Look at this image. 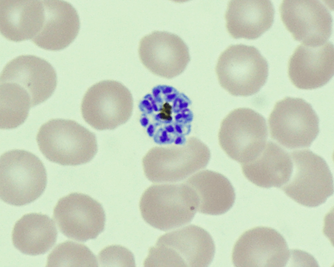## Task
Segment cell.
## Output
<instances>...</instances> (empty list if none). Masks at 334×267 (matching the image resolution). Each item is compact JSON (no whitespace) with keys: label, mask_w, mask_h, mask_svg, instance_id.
Returning a JSON list of instances; mask_svg holds the SVG:
<instances>
[{"label":"cell","mask_w":334,"mask_h":267,"mask_svg":"<svg viewBox=\"0 0 334 267\" xmlns=\"http://www.w3.org/2000/svg\"><path fill=\"white\" fill-rule=\"evenodd\" d=\"M191 105L190 100L174 87L158 85L140 102V123L156 144H182L191 131Z\"/></svg>","instance_id":"1"},{"label":"cell","mask_w":334,"mask_h":267,"mask_svg":"<svg viewBox=\"0 0 334 267\" xmlns=\"http://www.w3.org/2000/svg\"><path fill=\"white\" fill-rule=\"evenodd\" d=\"M36 139L47 159L63 166L87 163L97 151L95 134L70 119L49 120L40 127Z\"/></svg>","instance_id":"2"},{"label":"cell","mask_w":334,"mask_h":267,"mask_svg":"<svg viewBox=\"0 0 334 267\" xmlns=\"http://www.w3.org/2000/svg\"><path fill=\"white\" fill-rule=\"evenodd\" d=\"M215 246L210 234L190 225L160 236L150 249L145 267H207L213 258Z\"/></svg>","instance_id":"3"},{"label":"cell","mask_w":334,"mask_h":267,"mask_svg":"<svg viewBox=\"0 0 334 267\" xmlns=\"http://www.w3.org/2000/svg\"><path fill=\"white\" fill-rule=\"evenodd\" d=\"M210 157L208 147L198 138L190 137L181 145L152 148L143 157L142 166L151 182L175 183L205 168Z\"/></svg>","instance_id":"4"},{"label":"cell","mask_w":334,"mask_h":267,"mask_svg":"<svg viewBox=\"0 0 334 267\" xmlns=\"http://www.w3.org/2000/svg\"><path fill=\"white\" fill-rule=\"evenodd\" d=\"M47 174L41 161L24 150H14L0 159V197L4 202L20 206L37 199L44 191Z\"/></svg>","instance_id":"5"},{"label":"cell","mask_w":334,"mask_h":267,"mask_svg":"<svg viewBox=\"0 0 334 267\" xmlns=\"http://www.w3.org/2000/svg\"><path fill=\"white\" fill-rule=\"evenodd\" d=\"M215 70L224 89L233 96L247 97L257 93L265 84L268 66L255 47L236 44L221 53Z\"/></svg>","instance_id":"6"},{"label":"cell","mask_w":334,"mask_h":267,"mask_svg":"<svg viewBox=\"0 0 334 267\" xmlns=\"http://www.w3.org/2000/svg\"><path fill=\"white\" fill-rule=\"evenodd\" d=\"M140 209L146 222L164 231L189 223L197 211L191 189L185 182L150 186L141 196Z\"/></svg>","instance_id":"7"},{"label":"cell","mask_w":334,"mask_h":267,"mask_svg":"<svg viewBox=\"0 0 334 267\" xmlns=\"http://www.w3.org/2000/svg\"><path fill=\"white\" fill-rule=\"evenodd\" d=\"M290 154L293 170L281 189L302 205L315 207L324 203L334 192L333 175L326 161L309 150Z\"/></svg>","instance_id":"8"},{"label":"cell","mask_w":334,"mask_h":267,"mask_svg":"<svg viewBox=\"0 0 334 267\" xmlns=\"http://www.w3.org/2000/svg\"><path fill=\"white\" fill-rule=\"evenodd\" d=\"M267 136L266 121L262 115L248 108H239L221 122L218 140L224 151L242 165L257 157Z\"/></svg>","instance_id":"9"},{"label":"cell","mask_w":334,"mask_h":267,"mask_svg":"<svg viewBox=\"0 0 334 267\" xmlns=\"http://www.w3.org/2000/svg\"><path fill=\"white\" fill-rule=\"evenodd\" d=\"M268 123L271 138L289 149L308 148L319 133V119L311 105L301 98L277 101Z\"/></svg>","instance_id":"10"},{"label":"cell","mask_w":334,"mask_h":267,"mask_svg":"<svg viewBox=\"0 0 334 267\" xmlns=\"http://www.w3.org/2000/svg\"><path fill=\"white\" fill-rule=\"evenodd\" d=\"M133 100L129 90L119 82L105 80L90 87L81 110L85 121L98 130H113L131 116Z\"/></svg>","instance_id":"11"},{"label":"cell","mask_w":334,"mask_h":267,"mask_svg":"<svg viewBox=\"0 0 334 267\" xmlns=\"http://www.w3.org/2000/svg\"><path fill=\"white\" fill-rule=\"evenodd\" d=\"M53 217L62 234L81 242L96 238L103 231L105 221L101 204L79 193L60 198L54 208Z\"/></svg>","instance_id":"12"},{"label":"cell","mask_w":334,"mask_h":267,"mask_svg":"<svg viewBox=\"0 0 334 267\" xmlns=\"http://www.w3.org/2000/svg\"><path fill=\"white\" fill-rule=\"evenodd\" d=\"M281 19L294 39L307 45L325 43L332 31L333 19L318 0H286L280 7Z\"/></svg>","instance_id":"13"},{"label":"cell","mask_w":334,"mask_h":267,"mask_svg":"<svg viewBox=\"0 0 334 267\" xmlns=\"http://www.w3.org/2000/svg\"><path fill=\"white\" fill-rule=\"evenodd\" d=\"M290 251L284 237L276 230L257 227L244 232L232 253L235 267H284Z\"/></svg>","instance_id":"14"},{"label":"cell","mask_w":334,"mask_h":267,"mask_svg":"<svg viewBox=\"0 0 334 267\" xmlns=\"http://www.w3.org/2000/svg\"><path fill=\"white\" fill-rule=\"evenodd\" d=\"M140 60L153 74L172 79L182 73L190 60L189 49L178 35L155 31L141 38L139 47Z\"/></svg>","instance_id":"15"},{"label":"cell","mask_w":334,"mask_h":267,"mask_svg":"<svg viewBox=\"0 0 334 267\" xmlns=\"http://www.w3.org/2000/svg\"><path fill=\"white\" fill-rule=\"evenodd\" d=\"M334 46L329 41L318 45H299L288 61L289 78L296 87L314 89L326 84L334 69Z\"/></svg>","instance_id":"16"},{"label":"cell","mask_w":334,"mask_h":267,"mask_svg":"<svg viewBox=\"0 0 334 267\" xmlns=\"http://www.w3.org/2000/svg\"><path fill=\"white\" fill-rule=\"evenodd\" d=\"M16 83L29 94L32 107L46 100L57 84L55 71L46 60L32 55L18 56L9 61L0 75V83Z\"/></svg>","instance_id":"17"},{"label":"cell","mask_w":334,"mask_h":267,"mask_svg":"<svg viewBox=\"0 0 334 267\" xmlns=\"http://www.w3.org/2000/svg\"><path fill=\"white\" fill-rule=\"evenodd\" d=\"M44 20L39 33L32 41L46 50H59L68 47L77 36L80 20L75 8L69 2L42 0Z\"/></svg>","instance_id":"18"},{"label":"cell","mask_w":334,"mask_h":267,"mask_svg":"<svg viewBox=\"0 0 334 267\" xmlns=\"http://www.w3.org/2000/svg\"><path fill=\"white\" fill-rule=\"evenodd\" d=\"M225 17L227 31L233 38L254 40L271 27L274 9L270 0H231Z\"/></svg>","instance_id":"19"},{"label":"cell","mask_w":334,"mask_h":267,"mask_svg":"<svg viewBox=\"0 0 334 267\" xmlns=\"http://www.w3.org/2000/svg\"><path fill=\"white\" fill-rule=\"evenodd\" d=\"M44 20L42 0L0 1V31L9 40L33 39L40 32Z\"/></svg>","instance_id":"20"},{"label":"cell","mask_w":334,"mask_h":267,"mask_svg":"<svg viewBox=\"0 0 334 267\" xmlns=\"http://www.w3.org/2000/svg\"><path fill=\"white\" fill-rule=\"evenodd\" d=\"M190 187L196 210L200 213L219 215L233 205V186L223 175L210 170L200 171L184 182Z\"/></svg>","instance_id":"21"},{"label":"cell","mask_w":334,"mask_h":267,"mask_svg":"<svg viewBox=\"0 0 334 267\" xmlns=\"http://www.w3.org/2000/svg\"><path fill=\"white\" fill-rule=\"evenodd\" d=\"M241 167L249 181L266 188H281L289 181L293 170L290 154L271 141H266L257 157Z\"/></svg>","instance_id":"22"},{"label":"cell","mask_w":334,"mask_h":267,"mask_svg":"<svg viewBox=\"0 0 334 267\" xmlns=\"http://www.w3.org/2000/svg\"><path fill=\"white\" fill-rule=\"evenodd\" d=\"M57 231L53 221L47 215L29 213L23 215L14 226L13 244L23 254H43L55 244Z\"/></svg>","instance_id":"23"},{"label":"cell","mask_w":334,"mask_h":267,"mask_svg":"<svg viewBox=\"0 0 334 267\" xmlns=\"http://www.w3.org/2000/svg\"><path fill=\"white\" fill-rule=\"evenodd\" d=\"M0 128L11 129L21 125L28 117L32 105L28 92L11 82L0 84Z\"/></svg>","instance_id":"24"},{"label":"cell","mask_w":334,"mask_h":267,"mask_svg":"<svg viewBox=\"0 0 334 267\" xmlns=\"http://www.w3.org/2000/svg\"><path fill=\"white\" fill-rule=\"evenodd\" d=\"M96 257L85 245L67 241L49 254L47 267H97Z\"/></svg>","instance_id":"25"},{"label":"cell","mask_w":334,"mask_h":267,"mask_svg":"<svg viewBox=\"0 0 334 267\" xmlns=\"http://www.w3.org/2000/svg\"><path fill=\"white\" fill-rule=\"evenodd\" d=\"M101 266H135L132 253L120 246H110L102 250L98 255Z\"/></svg>","instance_id":"26"}]
</instances>
